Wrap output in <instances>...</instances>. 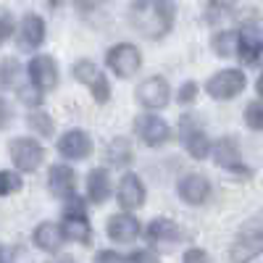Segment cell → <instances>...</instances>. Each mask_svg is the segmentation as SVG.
I'll use <instances>...</instances> for the list:
<instances>
[{"instance_id":"6da1fadb","label":"cell","mask_w":263,"mask_h":263,"mask_svg":"<svg viewBox=\"0 0 263 263\" xmlns=\"http://www.w3.org/2000/svg\"><path fill=\"white\" fill-rule=\"evenodd\" d=\"M174 8L171 0H132L129 21L142 37L147 40H163L174 27Z\"/></svg>"},{"instance_id":"7a4b0ae2","label":"cell","mask_w":263,"mask_h":263,"mask_svg":"<svg viewBox=\"0 0 263 263\" xmlns=\"http://www.w3.org/2000/svg\"><path fill=\"white\" fill-rule=\"evenodd\" d=\"M177 135H179L182 147L190 153V156H192L195 161H203V158H208V156H211L213 142H211V137H208V132L203 129V124L197 121L195 116L184 114V116L179 119Z\"/></svg>"},{"instance_id":"3957f363","label":"cell","mask_w":263,"mask_h":263,"mask_svg":"<svg viewBox=\"0 0 263 263\" xmlns=\"http://www.w3.org/2000/svg\"><path fill=\"white\" fill-rule=\"evenodd\" d=\"M248 87V77L242 69H221L205 82V92L213 100H234Z\"/></svg>"},{"instance_id":"277c9868","label":"cell","mask_w":263,"mask_h":263,"mask_svg":"<svg viewBox=\"0 0 263 263\" xmlns=\"http://www.w3.org/2000/svg\"><path fill=\"white\" fill-rule=\"evenodd\" d=\"M105 66L111 69L119 79H129L142 69V53L132 42H119L105 53Z\"/></svg>"},{"instance_id":"5b68a950","label":"cell","mask_w":263,"mask_h":263,"mask_svg":"<svg viewBox=\"0 0 263 263\" xmlns=\"http://www.w3.org/2000/svg\"><path fill=\"white\" fill-rule=\"evenodd\" d=\"M8 156L21 174H32V171L40 168L42 161H45V150H42V145L32 137H13L11 145H8Z\"/></svg>"},{"instance_id":"8992f818","label":"cell","mask_w":263,"mask_h":263,"mask_svg":"<svg viewBox=\"0 0 263 263\" xmlns=\"http://www.w3.org/2000/svg\"><path fill=\"white\" fill-rule=\"evenodd\" d=\"M211 156H213V163H216L218 168H224V171H229V174H237V177H250V174H253V171L245 166L242 150H239V142H237L234 137H221V140L213 145Z\"/></svg>"},{"instance_id":"52a82bcc","label":"cell","mask_w":263,"mask_h":263,"mask_svg":"<svg viewBox=\"0 0 263 263\" xmlns=\"http://www.w3.org/2000/svg\"><path fill=\"white\" fill-rule=\"evenodd\" d=\"M132 126H135V135L147 147H163L171 140V126L161 116H156V111L135 116V124H132Z\"/></svg>"},{"instance_id":"ba28073f","label":"cell","mask_w":263,"mask_h":263,"mask_svg":"<svg viewBox=\"0 0 263 263\" xmlns=\"http://www.w3.org/2000/svg\"><path fill=\"white\" fill-rule=\"evenodd\" d=\"M237 58L245 66H260L263 63V29L258 21H245L239 27V48Z\"/></svg>"},{"instance_id":"9c48e42d","label":"cell","mask_w":263,"mask_h":263,"mask_svg":"<svg viewBox=\"0 0 263 263\" xmlns=\"http://www.w3.org/2000/svg\"><path fill=\"white\" fill-rule=\"evenodd\" d=\"M258 253H263V221H250L237 234L229 258L232 260H250Z\"/></svg>"},{"instance_id":"30bf717a","label":"cell","mask_w":263,"mask_h":263,"mask_svg":"<svg viewBox=\"0 0 263 263\" xmlns=\"http://www.w3.org/2000/svg\"><path fill=\"white\" fill-rule=\"evenodd\" d=\"M171 100V87L163 77H150L137 87V103L147 111H161Z\"/></svg>"},{"instance_id":"8fae6325","label":"cell","mask_w":263,"mask_h":263,"mask_svg":"<svg viewBox=\"0 0 263 263\" xmlns=\"http://www.w3.org/2000/svg\"><path fill=\"white\" fill-rule=\"evenodd\" d=\"M27 74H29V82L34 87H40L42 92H50L58 87V63L55 58L50 55H34L29 63H27Z\"/></svg>"},{"instance_id":"7c38bea8","label":"cell","mask_w":263,"mask_h":263,"mask_svg":"<svg viewBox=\"0 0 263 263\" xmlns=\"http://www.w3.org/2000/svg\"><path fill=\"white\" fill-rule=\"evenodd\" d=\"M58 153L66 161H84L92 156V137L84 129H69L58 140Z\"/></svg>"},{"instance_id":"4fadbf2b","label":"cell","mask_w":263,"mask_h":263,"mask_svg":"<svg viewBox=\"0 0 263 263\" xmlns=\"http://www.w3.org/2000/svg\"><path fill=\"white\" fill-rule=\"evenodd\" d=\"M145 197H147V190L142 184V179L137 174H124L121 182H119V190H116V200L124 211H137L145 205Z\"/></svg>"},{"instance_id":"5bb4252c","label":"cell","mask_w":263,"mask_h":263,"mask_svg":"<svg viewBox=\"0 0 263 263\" xmlns=\"http://www.w3.org/2000/svg\"><path fill=\"white\" fill-rule=\"evenodd\" d=\"M177 195L187 205H203L211 197V179L205 174H187L177 184Z\"/></svg>"},{"instance_id":"9a60e30c","label":"cell","mask_w":263,"mask_h":263,"mask_svg":"<svg viewBox=\"0 0 263 263\" xmlns=\"http://www.w3.org/2000/svg\"><path fill=\"white\" fill-rule=\"evenodd\" d=\"M140 232H142V229H140V221H137L132 213H126V211L111 216V218H108V224H105L108 239H114V242H119V245L135 242V239L140 237Z\"/></svg>"},{"instance_id":"2e32d148","label":"cell","mask_w":263,"mask_h":263,"mask_svg":"<svg viewBox=\"0 0 263 263\" xmlns=\"http://www.w3.org/2000/svg\"><path fill=\"white\" fill-rule=\"evenodd\" d=\"M18 45L21 50H37L42 42H45V21H42V16L37 13H27L24 18H21V24H18Z\"/></svg>"},{"instance_id":"e0dca14e","label":"cell","mask_w":263,"mask_h":263,"mask_svg":"<svg viewBox=\"0 0 263 263\" xmlns=\"http://www.w3.org/2000/svg\"><path fill=\"white\" fill-rule=\"evenodd\" d=\"M48 190L55 197H61V200L71 197L77 192V171L71 166H66V163L50 166V171H48Z\"/></svg>"},{"instance_id":"ac0fdd59","label":"cell","mask_w":263,"mask_h":263,"mask_svg":"<svg viewBox=\"0 0 263 263\" xmlns=\"http://www.w3.org/2000/svg\"><path fill=\"white\" fill-rule=\"evenodd\" d=\"M63 239H66L63 224H53V221H42V224H37V229H34V234H32L34 248L45 250V253H55V250H61Z\"/></svg>"},{"instance_id":"d6986e66","label":"cell","mask_w":263,"mask_h":263,"mask_svg":"<svg viewBox=\"0 0 263 263\" xmlns=\"http://www.w3.org/2000/svg\"><path fill=\"white\" fill-rule=\"evenodd\" d=\"M114 192V184H111V174L108 168H92L87 174V200L95 203V205H103L108 197Z\"/></svg>"},{"instance_id":"ffe728a7","label":"cell","mask_w":263,"mask_h":263,"mask_svg":"<svg viewBox=\"0 0 263 263\" xmlns=\"http://www.w3.org/2000/svg\"><path fill=\"white\" fill-rule=\"evenodd\" d=\"M63 232H66V239H71L77 245H90L92 242V227L87 221V213L63 216Z\"/></svg>"},{"instance_id":"44dd1931","label":"cell","mask_w":263,"mask_h":263,"mask_svg":"<svg viewBox=\"0 0 263 263\" xmlns=\"http://www.w3.org/2000/svg\"><path fill=\"white\" fill-rule=\"evenodd\" d=\"M142 234H145V239L150 245H156V242H174V239L179 237V227H177V221H171V218H166V216H156L145 227Z\"/></svg>"},{"instance_id":"7402d4cb","label":"cell","mask_w":263,"mask_h":263,"mask_svg":"<svg viewBox=\"0 0 263 263\" xmlns=\"http://www.w3.org/2000/svg\"><path fill=\"white\" fill-rule=\"evenodd\" d=\"M237 48H239V32H234V29H221L211 37V50L218 58H234Z\"/></svg>"},{"instance_id":"603a6c76","label":"cell","mask_w":263,"mask_h":263,"mask_svg":"<svg viewBox=\"0 0 263 263\" xmlns=\"http://www.w3.org/2000/svg\"><path fill=\"white\" fill-rule=\"evenodd\" d=\"M135 158V150H132V142L126 137H114L105 145V161L111 166H126Z\"/></svg>"},{"instance_id":"cb8c5ba5","label":"cell","mask_w":263,"mask_h":263,"mask_svg":"<svg viewBox=\"0 0 263 263\" xmlns=\"http://www.w3.org/2000/svg\"><path fill=\"white\" fill-rule=\"evenodd\" d=\"M27 126L34 129L40 137H50L53 132H55V124H53V119H50L45 111H29V116H27Z\"/></svg>"},{"instance_id":"d4e9b609","label":"cell","mask_w":263,"mask_h":263,"mask_svg":"<svg viewBox=\"0 0 263 263\" xmlns=\"http://www.w3.org/2000/svg\"><path fill=\"white\" fill-rule=\"evenodd\" d=\"M21 187H24V179H21V171H8V168H0V197H8L16 195Z\"/></svg>"},{"instance_id":"484cf974","label":"cell","mask_w":263,"mask_h":263,"mask_svg":"<svg viewBox=\"0 0 263 263\" xmlns=\"http://www.w3.org/2000/svg\"><path fill=\"white\" fill-rule=\"evenodd\" d=\"M98 74H100V71H98V66H95L90 58H82V61H77V63L71 66V77H74L79 84H87V87L95 82Z\"/></svg>"},{"instance_id":"4316f807","label":"cell","mask_w":263,"mask_h":263,"mask_svg":"<svg viewBox=\"0 0 263 263\" xmlns=\"http://www.w3.org/2000/svg\"><path fill=\"white\" fill-rule=\"evenodd\" d=\"M18 74H21V66H18L16 58H0V90L13 87Z\"/></svg>"},{"instance_id":"83f0119b","label":"cell","mask_w":263,"mask_h":263,"mask_svg":"<svg viewBox=\"0 0 263 263\" xmlns=\"http://www.w3.org/2000/svg\"><path fill=\"white\" fill-rule=\"evenodd\" d=\"M90 92H92V100L98 105H105L108 100H111V82H108L105 74H98L95 82L90 84Z\"/></svg>"},{"instance_id":"f1b7e54d","label":"cell","mask_w":263,"mask_h":263,"mask_svg":"<svg viewBox=\"0 0 263 263\" xmlns=\"http://www.w3.org/2000/svg\"><path fill=\"white\" fill-rule=\"evenodd\" d=\"M245 124L253 132H263V98L248 103V108H245Z\"/></svg>"},{"instance_id":"f546056e","label":"cell","mask_w":263,"mask_h":263,"mask_svg":"<svg viewBox=\"0 0 263 263\" xmlns=\"http://www.w3.org/2000/svg\"><path fill=\"white\" fill-rule=\"evenodd\" d=\"M197 92H200L197 82H184L179 90H177V103H182V105H192V103L197 100Z\"/></svg>"},{"instance_id":"4dcf8cb0","label":"cell","mask_w":263,"mask_h":263,"mask_svg":"<svg viewBox=\"0 0 263 263\" xmlns=\"http://www.w3.org/2000/svg\"><path fill=\"white\" fill-rule=\"evenodd\" d=\"M13 32H16L13 16H11L8 11H3V8H0V45H6V42L13 37Z\"/></svg>"},{"instance_id":"1f68e13d","label":"cell","mask_w":263,"mask_h":263,"mask_svg":"<svg viewBox=\"0 0 263 263\" xmlns=\"http://www.w3.org/2000/svg\"><path fill=\"white\" fill-rule=\"evenodd\" d=\"M42 95H45V92H42L40 87H34L32 82H29V87H21V90H18L21 103H27V105H40L42 103Z\"/></svg>"},{"instance_id":"d6a6232c","label":"cell","mask_w":263,"mask_h":263,"mask_svg":"<svg viewBox=\"0 0 263 263\" xmlns=\"http://www.w3.org/2000/svg\"><path fill=\"white\" fill-rule=\"evenodd\" d=\"M208 258H211V255H208L205 250H200V248H190V250L182 255L184 263H192V260H208Z\"/></svg>"},{"instance_id":"836d02e7","label":"cell","mask_w":263,"mask_h":263,"mask_svg":"<svg viewBox=\"0 0 263 263\" xmlns=\"http://www.w3.org/2000/svg\"><path fill=\"white\" fill-rule=\"evenodd\" d=\"M8 124H11V108H8V103L3 98H0V132H3Z\"/></svg>"},{"instance_id":"e575fe53","label":"cell","mask_w":263,"mask_h":263,"mask_svg":"<svg viewBox=\"0 0 263 263\" xmlns=\"http://www.w3.org/2000/svg\"><path fill=\"white\" fill-rule=\"evenodd\" d=\"M129 260H158V253L156 250H135L129 255Z\"/></svg>"},{"instance_id":"d590c367","label":"cell","mask_w":263,"mask_h":263,"mask_svg":"<svg viewBox=\"0 0 263 263\" xmlns=\"http://www.w3.org/2000/svg\"><path fill=\"white\" fill-rule=\"evenodd\" d=\"M95 258H98V260H129V255H121V253H116V250H100Z\"/></svg>"},{"instance_id":"8d00e7d4","label":"cell","mask_w":263,"mask_h":263,"mask_svg":"<svg viewBox=\"0 0 263 263\" xmlns=\"http://www.w3.org/2000/svg\"><path fill=\"white\" fill-rule=\"evenodd\" d=\"M255 90H258V95L263 98V74L258 77V82H255Z\"/></svg>"},{"instance_id":"74e56055","label":"cell","mask_w":263,"mask_h":263,"mask_svg":"<svg viewBox=\"0 0 263 263\" xmlns=\"http://www.w3.org/2000/svg\"><path fill=\"white\" fill-rule=\"evenodd\" d=\"M11 258V253L6 250V248H0V263H3V260H8Z\"/></svg>"}]
</instances>
